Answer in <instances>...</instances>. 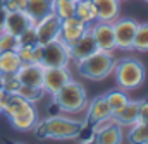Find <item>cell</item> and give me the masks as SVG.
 Segmentation results:
<instances>
[{
    "label": "cell",
    "instance_id": "4fadbf2b",
    "mask_svg": "<svg viewBox=\"0 0 148 144\" xmlns=\"http://www.w3.org/2000/svg\"><path fill=\"white\" fill-rule=\"evenodd\" d=\"M86 29H88V24L79 21L76 16H71V17L60 19V36L59 38L71 46L76 39H79L83 36Z\"/></svg>",
    "mask_w": 148,
    "mask_h": 144
},
{
    "label": "cell",
    "instance_id": "f546056e",
    "mask_svg": "<svg viewBox=\"0 0 148 144\" xmlns=\"http://www.w3.org/2000/svg\"><path fill=\"white\" fill-rule=\"evenodd\" d=\"M19 39H21V45H35L36 41V35H35V28L29 26L28 29H24L21 35H19Z\"/></svg>",
    "mask_w": 148,
    "mask_h": 144
},
{
    "label": "cell",
    "instance_id": "7402d4cb",
    "mask_svg": "<svg viewBox=\"0 0 148 144\" xmlns=\"http://www.w3.org/2000/svg\"><path fill=\"white\" fill-rule=\"evenodd\" d=\"M17 94L23 96L28 103H36L40 100H43V96L47 94L45 89L41 86H28V84H21L17 89Z\"/></svg>",
    "mask_w": 148,
    "mask_h": 144
},
{
    "label": "cell",
    "instance_id": "e0dca14e",
    "mask_svg": "<svg viewBox=\"0 0 148 144\" xmlns=\"http://www.w3.org/2000/svg\"><path fill=\"white\" fill-rule=\"evenodd\" d=\"M138 105H140L138 100H129L122 108H119V110H115L112 113L114 122H117L121 127H127L129 129L133 124L138 122Z\"/></svg>",
    "mask_w": 148,
    "mask_h": 144
},
{
    "label": "cell",
    "instance_id": "6da1fadb",
    "mask_svg": "<svg viewBox=\"0 0 148 144\" xmlns=\"http://www.w3.org/2000/svg\"><path fill=\"white\" fill-rule=\"evenodd\" d=\"M86 122L76 120L71 117L64 115H52L43 118L41 122H36V125L31 129L36 137L41 139H55V141H66V139H74L83 132V127Z\"/></svg>",
    "mask_w": 148,
    "mask_h": 144
},
{
    "label": "cell",
    "instance_id": "5bb4252c",
    "mask_svg": "<svg viewBox=\"0 0 148 144\" xmlns=\"http://www.w3.org/2000/svg\"><path fill=\"white\" fill-rule=\"evenodd\" d=\"M29 26H35V21L26 14V10H5V22H3V31H9L12 35H21L24 29Z\"/></svg>",
    "mask_w": 148,
    "mask_h": 144
},
{
    "label": "cell",
    "instance_id": "4316f807",
    "mask_svg": "<svg viewBox=\"0 0 148 144\" xmlns=\"http://www.w3.org/2000/svg\"><path fill=\"white\" fill-rule=\"evenodd\" d=\"M21 46V39L17 35H12L9 31H0V52H5V50H17Z\"/></svg>",
    "mask_w": 148,
    "mask_h": 144
},
{
    "label": "cell",
    "instance_id": "603a6c76",
    "mask_svg": "<svg viewBox=\"0 0 148 144\" xmlns=\"http://www.w3.org/2000/svg\"><path fill=\"white\" fill-rule=\"evenodd\" d=\"M105 100H107V103L110 105L112 108V113L115 111V110H119V108H122L127 101H129V96H127V91H124V89H110V91H107L105 93Z\"/></svg>",
    "mask_w": 148,
    "mask_h": 144
},
{
    "label": "cell",
    "instance_id": "f35d334b",
    "mask_svg": "<svg viewBox=\"0 0 148 144\" xmlns=\"http://www.w3.org/2000/svg\"><path fill=\"white\" fill-rule=\"evenodd\" d=\"M76 2H77V0H76Z\"/></svg>",
    "mask_w": 148,
    "mask_h": 144
},
{
    "label": "cell",
    "instance_id": "e575fe53",
    "mask_svg": "<svg viewBox=\"0 0 148 144\" xmlns=\"http://www.w3.org/2000/svg\"><path fill=\"white\" fill-rule=\"evenodd\" d=\"M3 96H5V91H3V89L0 88V101H2V98H3Z\"/></svg>",
    "mask_w": 148,
    "mask_h": 144
},
{
    "label": "cell",
    "instance_id": "d6a6232c",
    "mask_svg": "<svg viewBox=\"0 0 148 144\" xmlns=\"http://www.w3.org/2000/svg\"><path fill=\"white\" fill-rule=\"evenodd\" d=\"M41 57H43V45L35 43L33 45V62H40L41 64Z\"/></svg>",
    "mask_w": 148,
    "mask_h": 144
},
{
    "label": "cell",
    "instance_id": "5b68a950",
    "mask_svg": "<svg viewBox=\"0 0 148 144\" xmlns=\"http://www.w3.org/2000/svg\"><path fill=\"white\" fill-rule=\"evenodd\" d=\"M69 62H73L71 46L67 43H64L60 38L43 45L41 64L45 67H62V65H69Z\"/></svg>",
    "mask_w": 148,
    "mask_h": 144
},
{
    "label": "cell",
    "instance_id": "83f0119b",
    "mask_svg": "<svg viewBox=\"0 0 148 144\" xmlns=\"http://www.w3.org/2000/svg\"><path fill=\"white\" fill-rule=\"evenodd\" d=\"M21 82L16 74H0V88L5 93H17Z\"/></svg>",
    "mask_w": 148,
    "mask_h": 144
},
{
    "label": "cell",
    "instance_id": "3957f363",
    "mask_svg": "<svg viewBox=\"0 0 148 144\" xmlns=\"http://www.w3.org/2000/svg\"><path fill=\"white\" fill-rule=\"evenodd\" d=\"M53 96V107L62 113H81L88 105V93L84 86L77 81L71 79L67 84H64Z\"/></svg>",
    "mask_w": 148,
    "mask_h": 144
},
{
    "label": "cell",
    "instance_id": "1f68e13d",
    "mask_svg": "<svg viewBox=\"0 0 148 144\" xmlns=\"http://www.w3.org/2000/svg\"><path fill=\"white\" fill-rule=\"evenodd\" d=\"M138 122L148 125V100H141L138 105Z\"/></svg>",
    "mask_w": 148,
    "mask_h": 144
},
{
    "label": "cell",
    "instance_id": "d590c367",
    "mask_svg": "<svg viewBox=\"0 0 148 144\" xmlns=\"http://www.w3.org/2000/svg\"><path fill=\"white\" fill-rule=\"evenodd\" d=\"M3 9V0H0V10Z\"/></svg>",
    "mask_w": 148,
    "mask_h": 144
},
{
    "label": "cell",
    "instance_id": "cb8c5ba5",
    "mask_svg": "<svg viewBox=\"0 0 148 144\" xmlns=\"http://www.w3.org/2000/svg\"><path fill=\"white\" fill-rule=\"evenodd\" d=\"M74 10H76V0H52V12L60 19L74 16Z\"/></svg>",
    "mask_w": 148,
    "mask_h": 144
},
{
    "label": "cell",
    "instance_id": "9a60e30c",
    "mask_svg": "<svg viewBox=\"0 0 148 144\" xmlns=\"http://www.w3.org/2000/svg\"><path fill=\"white\" fill-rule=\"evenodd\" d=\"M43 71L45 65L40 62H29V64H21V67L17 69L16 75L19 79L21 84H28V86H41L43 82Z\"/></svg>",
    "mask_w": 148,
    "mask_h": 144
},
{
    "label": "cell",
    "instance_id": "8992f818",
    "mask_svg": "<svg viewBox=\"0 0 148 144\" xmlns=\"http://www.w3.org/2000/svg\"><path fill=\"white\" fill-rule=\"evenodd\" d=\"M136 28H138V21H134L133 17H117L115 21H112V29H114V38H115V46L122 52H129L133 50V41L136 35Z\"/></svg>",
    "mask_w": 148,
    "mask_h": 144
},
{
    "label": "cell",
    "instance_id": "ba28073f",
    "mask_svg": "<svg viewBox=\"0 0 148 144\" xmlns=\"http://www.w3.org/2000/svg\"><path fill=\"white\" fill-rule=\"evenodd\" d=\"M71 79H73V74H71L69 65H62V67H45L41 88L45 89V93L53 94L64 84H67Z\"/></svg>",
    "mask_w": 148,
    "mask_h": 144
},
{
    "label": "cell",
    "instance_id": "52a82bcc",
    "mask_svg": "<svg viewBox=\"0 0 148 144\" xmlns=\"http://www.w3.org/2000/svg\"><path fill=\"white\" fill-rule=\"evenodd\" d=\"M33 28H35L36 41L40 45L50 43V41H53L60 36V17L55 16L53 12H50L45 17L38 19Z\"/></svg>",
    "mask_w": 148,
    "mask_h": 144
},
{
    "label": "cell",
    "instance_id": "2e32d148",
    "mask_svg": "<svg viewBox=\"0 0 148 144\" xmlns=\"http://www.w3.org/2000/svg\"><path fill=\"white\" fill-rule=\"evenodd\" d=\"M93 139L98 144H121L124 141V127H121L112 118L110 124H107L103 129L93 134Z\"/></svg>",
    "mask_w": 148,
    "mask_h": 144
},
{
    "label": "cell",
    "instance_id": "9c48e42d",
    "mask_svg": "<svg viewBox=\"0 0 148 144\" xmlns=\"http://www.w3.org/2000/svg\"><path fill=\"white\" fill-rule=\"evenodd\" d=\"M93 38L97 41L98 50H105V52H114L115 46V38H114V29H112V22L107 21H95L90 26Z\"/></svg>",
    "mask_w": 148,
    "mask_h": 144
},
{
    "label": "cell",
    "instance_id": "d6986e66",
    "mask_svg": "<svg viewBox=\"0 0 148 144\" xmlns=\"http://www.w3.org/2000/svg\"><path fill=\"white\" fill-rule=\"evenodd\" d=\"M74 16L88 26H91L95 21H98L97 19V7H95L93 0H77Z\"/></svg>",
    "mask_w": 148,
    "mask_h": 144
},
{
    "label": "cell",
    "instance_id": "4dcf8cb0",
    "mask_svg": "<svg viewBox=\"0 0 148 144\" xmlns=\"http://www.w3.org/2000/svg\"><path fill=\"white\" fill-rule=\"evenodd\" d=\"M26 0H3V10H24Z\"/></svg>",
    "mask_w": 148,
    "mask_h": 144
},
{
    "label": "cell",
    "instance_id": "484cf974",
    "mask_svg": "<svg viewBox=\"0 0 148 144\" xmlns=\"http://www.w3.org/2000/svg\"><path fill=\"white\" fill-rule=\"evenodd\" d=\"M133 50L136 52H148V22H138L136 35L133 41Z\"/></svg>",
    "mask_w": 148,
    "mask_h": 144
},
{
    "label": "cell",
    "instance_id": "f1b7e54d",
    "mask_svg": "<svg viewBox=\"0 0 148 144\" xmlns=\"http://www.w3.org/2000/svg\"><path fill=\"white\" fill-rule=\"evenodd\" d=\"M21 64H29L33 62V45H21L17 50H16Z\"/></svg>",
    "mask_w": 148,
    "mask_h": 144
},
{
    "label": "cell",
    "instance_id": "277c9868",
    "mask_svg": "<svg viewBox=\"0 0 148 144\" xmlns=\"http://www.w3.org/2000/svg\"><path fill=\"white\" fill-rule=\"evenodd\" d=\"M114 77H115V84L124 89V91H133L143 86L145 77H147V69L143 65V62H140L138 58H121L115 60V67H114Z\"/></svg>",
    "mask_w": 148,
    "mask_h": 144
},
{
    "label": "cell",
    "instance_id": "ac0fdd59",
    "mask_svg": "<svg viewBox=\"0 0 148 144\" xmlns=\"http://www.w3.org/2000/svg\"><path fill=\"white\" fill-rule=\"evenodd\" d=\"M97 7V19L112 22L121 16V0H93Z\"/></svg>",
    "mask_w": 148,
    "mask_h": 144
},
{
    "label": "cell",
    "instance_id": "ffe728a7",
    "mask_svg": "<svg viewBox=\"0 0 148 144\" xmlns=\"http://www.w3.org/2000/svg\"><path fill=\"white\" fill-rule=\"evenodd\" d=\"M24 10L36 22L38 19H41L52 12V0H26Z\"/></svg>",
    "mask_w": 148,
    "mask_h": 144
},
{
    "label": "cell",
    "instance_id": "d4e9b609",
    "mask_svg": "<svg viewBox=\"0 0 148 144\" xmlns=\"http://www.w3.org/2000/svg\"><path fill=\"white\" fill-rule=\"evenodd\" d=\"M127 139L134 144H148V125L136 122L129 127L127 132Z\"/></svg>",
    "mask_w": 148,
    "mask_h": 144
},
{
    "label": "cell",
    "instance_id": "8d00e7d4",
    "mask_svg": "<svg viewBox=\"0 0 148 144\" xmlns=\"http://www.w3.org/2000/svg\"><path fill=\"white\" fill-rule=\"evenodd\" d=\"M145 2H147V3H148V0H145Z\"/></svg>",
    "mask_w": 148,
    "mask_h": 144
},
{
    "label": "cell",
    "instance_id": "44dd1931",
    "mask_svg": "<svg viewBox=\"0 0 148 144\" xmlns=\"http://www.w3.org/2000/svg\"><path fill=\"white\" fill-rule=\"evenodd\" d=\"M21 67V60L14 50L0 52V74H16Z\"/></svg>",
    "mask_w": 148,
    "mask_h": 144
},
{
    "label": "cell",
    "instance_id": "7c38bea8",
    "mask_svg": "<svg viewBox=\"0 0 148 144\" xmlns=\"http://www.w3.org/2000/svg\"><path fill=\"white\" fill-rule=\"evenodd\" d=\"M97 50H98L97 41H95L93 33H91V29L88 26V29L83 33V36L79 39H76L71 45V58H73L74 62H79V60L90 57L91 53H95Z\"/></svg>",
    "mask_w": 148,
    "mask_h": 144
},
{
    "label": "cell",
    "instance_id": "7a4b0ae2",
    "mask_svg": "<svg viewBox=\"0 0 148 144\" xmlns=\"http://www.w3.org/2000/svg\"><path fill=\"white\" fill-rule=\"evenodd\" d=\"M76 67L84 79L98 82V81H103L109 75H112L114 67H115V57L112 52L97 50L90 57L76 62Z\"/></svg>",
    "mask_w": 148,
    "mask_h": 144
},
{
    "label": "cell",
    "instance_id": "836d02e7",
    "mask_svg": "<svg viewBox=\"0 0 148 144\" xmlns=\"http://www.w3.org/2000/svg\"><path fill=\"white\" fill-rule=\"evenodd\" d=\"M3 22H5V10H0V31L3 29Z\"/></svg>",
    "mask_w": 148,
    "mask_h": 144
},
{
    "label": "cell",
    "instance_id": "8fae6325",
    "mask_svg": "<svg viewBox=\"0 0 148 144\" xmlns=\"http://www.w3.org/2000/svg\"><path fill=\"white\" fill-rule=\"evenodd\" d=\"M84 110H86V118H84L86 124H95V122H100V120L112 117V108L105 100V94L95 96L91 101H88Z\"/></svg>",
    "mask_w": 148,
    "mask_h": 144
},
{
    "label": "cell",
    "instance_id": "30bf717a",
    "mask_svg": "<svg viewBox=\"0 0 148 144\" xmlns=\"http://www.w3.org/2000/svg\"><path fill=\"white\" fill-rule=\"evenodd\" d=\"M9 122L10 125L19 130V132H29L38 122V111L33 107V103H28L26 107L12 115H9Z\"/></svg>",
    "mask_w": 148,
    "mask_h": 144
},
{
    "label": "cell",
    "instance_id": "74e56055",
    "mask_svg": "<svg viewBox=\"0 0 148 144\" xmlns=\"http://www.w3.org/2000/svg\"><path fill=\"white\" fill-rule=\"evenodd\" d=\"M0 113H2V111H0Z\"/></svg>",
    "mask_w": 148,
    "mask_h": 144
}]
</instances>
